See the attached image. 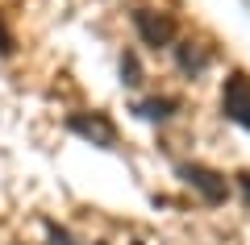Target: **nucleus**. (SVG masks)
Here are the masks:
<instances>
[{"mask_svg":"<svg viewBox=\"0 0 250 245\" xmlns=\"http://www.w3.org/2000/svg\"><path fill=\"white\" fill-rule=\"evenodd\" d=\"M221 113L233 125L250 129V79H246V71H229V79L221 88Z\"/></svg>","mask_w":250,"mask_h":245,"instance_id":"obj_2","label":"nucleus"},{"mask_svg":"<svg viewBox=\"0 0 250 245\" xmlns=\"http://www.w3.org/2000/svg\"><path fill=\"white\" fill-rule=\"evenodd\" d=\"M238 187H242V195H246V208H250V170H242V175H238Z\"/></svg>","mask_w":250,"mask_h":245,"instance_id":"obj_10","label":"nucleus"},{"mask_svg":"<svg viewBox=\"0 0 250 245\" xmlns=\"http://www.w3.org/2000/svg\"><path fill=\"white\" fill-rule=\"evenodd\" d=\"M134 113H142L146 121H167V116L179 113V100H175V96H154V100H142Z\"/></svg>","mask_w":250,"mask_h":245,"instance_id":"obj_6","label":"nucleus"},{"mask_svg":"<svg viewBox=\"0 0 250 245\" xmlns=\"http://www.w3.org/2000/svg\"><path fill=\"white\" fill-rule=\"evenodd\" d=\"M175 62H179V71L184 75H205V67H208V50L200 42H175Z\"/></svg>","mask_w":250,"mask_h":245,"instance_id":"obj_5","label":"nucleus"},{"mask_svg":"<svg viewBox=\"0 0 250 245\" xmlns=\"http://www.w3.org/2000/svg\"><path fill=\"white\" fill-rule=\"evenodd\" d=\"M179 179H184L192 191H200V200L205 204H225V195H229V183H225V175L221 170H213V167H205V162H184L179 167Z\"/></svg>","mask_w":250,"mask_h":245,"instance_id":"obj_1","label":"nucleus"},{"mask_svg":"<svg viewBox=\"0 0 250 245\" xmlns=\"http://www.w3.org/2000/svg\"><path fill=\"white\" fill-rule=\"evenodd\" d=\"M121 79L129 83V88H138V83H142V67H138V54H134V50L121 54Z\"/></svg>","mask_w":250,"mask_h":245,"instance_id":"obj_7","label":"nucleus"},{"mask_svg":"<svg viewBox=\"0 0 250 245\" xmlns=\"http://www.w3.org/2000/svg\"><path fill=\"white\" fill-rule=\"evenodd\" d=\"M67 129L80 133V137H88L92 146H104V150L117 146V125L108 121L104 113H75L71 121H67Z\"/></svg>","mask_w":250,"mask_h":245,"instance_id":"obj_4","label":"nucleus"},{"mask_svg":"<svg viewBox=\"0 0 250 245\" xmlns=\"http://www.w3.org/2000/svg\"><path fill=\"white\" fill-rule=\"evenodd\" d=\"M13 46H17V42H13L9 25H4V13H0V58H9V54H13Z\"/></svg>","mask_w":250,"mask_h":245,"instance_id":"obj_9","label":"nucleus"},{"mask_svg":"<svg viewBox=\"0 0 250 245\" xmlns=\"http://www.w3.org/2000/svg\"><path fill=\"white\" fill-rule=\"evenodd\" d=\"M134 245H142V241H134Z\"/></svg>","mask_w":250,"mask_h":245,"instance_id":"obj_11","label":"nucleus"},{"mask_svg":"<svg viewBox=\"0 0 250 245\" xmlns=\"http://www.w3.org/2000/svg\"><path fill=\"white\" fill-rule=\"evenodd\" d=\"M46 245H83V241H75L62 225H46ZM96 245H100V241H96Z\"/></svg>","mask_w":250,"mask_h":245,"instance_id":"obj_8","label":"nucleus"},{"mask_svg":"<svg viewBox=\"0 0 250 245\" xmlns=\"http://www.w3.org/2000/svg\"><path fill=\"white\" fill-rule=\"evenodd\" d=\"M134 29L146 46H175V17L171 13H154V9H138L134 13Z\"/></svg>","mask_w":250,"mask_h":245,"instance_id":"obj_3","label":"nucleus"}]
</instances>
